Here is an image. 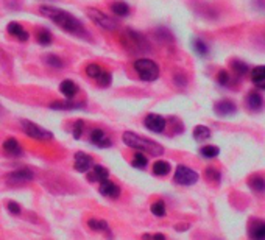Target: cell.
<instances>
[{"mask_svg": "<svg viewBox=\"0 0 265 240\" xmlns=\"http://www.w3.org/2000/svg\"><path fill=\"white\" fill-rule=\"evenodd\" d=\"M200 153H201V156H204V157H217L218 156V153H220V148L218 147H215V145H206V147H203L201 150H200Z\"/></svg>", "mask_w": 265, "mask_h": 240, "instance_id": "obj_31", "label": "cell"}, {"mask_svg": "<svg viewBox=\"0 0 265 240\" xmlns=\"http://www.w3.org/2000/svg\"><path fill=\"white\" fill-rule=\"evenodd\" d=\"M251 81L256 87L265 91V66H257L251 69Z\"/></svg>", "mask_w": 265, "mask_h": 240, "instance_id": "obj_17", "label": "cell"}, {"mask_svg": "<svg viewBox=\"0 0 265 240\" xmlns=\"http://www.w3.org/2000/svg\"><path fill=\"white\" fill-rule=\"evenodd\" d=\"M83 103H75V102H53L50 104L51 109H61V111H72V109H80L83 108Z\"/></svg>", "mask_w": 265, "mask_h": 240, "instance_id": "obj_21", "label": "cell"}, {"mask_svg": "<svg viewBox=\"0 0 265 240\" xmlns=\"http://www.w3.org/2000/svg\"><path fill=\"white\" fill-rule=\"evenodd\" d=\"M122 42L130 51H132V53H137V51L141 53V51L150 50V46L145 37L141 33L134 32V30H125L122 34Z\"/></svg>", "mask_w": 265, "mask_h": 240, "instance_id": "obj_3", "label": "cell"}, {"mask_svg": "<svg viewBox=\"0 0 265 240\" xmlns=\"http://www.w3.org/2000/svg\"><path fill=\"white\" fill-rule=\"evenodd\" d=\"M73 167H75V170L80 171V173H86V171H89L94 167V159L89 154H86L83 152H78V153H75Z\"/></svg>", "mask_w": 265, "mask_h": 240, "instance_id": "obj_9", "label": "cell"}, {"mask_svg": "<svg viewBox=\"0 0 265 240\" xmlns=\"http://www.w3.org/2000/svg\"><path fill=\"white\" fill-rule=\"evenodd\" d=\"M217 81H218V85H222V86H228L231 83V78H230V73H228L226 70H220L217 73Z\"/></svg>", "mask_w": 265, "mask_h": 240, "instance_id": "obj_38", "label": "cell"}, {"mask_svg": "<svg viewBox=\"0 0 265 240\" xmlns=\"http://www.w3.org/2000/svg\"><path fill=\"white\" fill-rule=\"evenodd\" d=\"M36 41H38L41 46H50L53 37H51L50 32H47V30H39V32L36 33Z\"/></svg>", "mask_w": 265, "mask_h": 240, "instance_id": "obj_27", "label": "cell"}, {"mask_svg": "<svg viewBox=\"0 0 265 240\" xmlns=\"http://www.w3.org/2000/svg\"><path fill=\"white\" fill-rule=\"evenodd\" d=\"M111 80H113L111 73L103 70V72L100 73V77L97 78V83H99V85H100L101 87H108L109 85H111Z\"/></svg>", "mask_w": 265, "mask_h": 240, "instance_id": "obj_36", "label": "cell"}, {"mask_svg": "<svg viewBox=\"0 0 265 240\" xmlns=\"http://www.w3.org/2000/svg\"><path fill=\"white\" fill-rule=\"evenodd\" d=\"M170 171V164L167 161H156L153 164V173L158 176H166Z\"/></svg>", "mask_w": 265, "mask_h": 240, "instance_id": "obj_24", "label": "cell"}, {"mask_svg": "<svg viewBox=\"0 0 265 240\" xmlns=\"http://www.w3.org/2000/svg\"><path fill=\"white\" fill-rule=\"evenodd\" d=\"M156 36H158V39H161V41H164L166 37L168 41H173V36H172V33L168 32V30L166 28V27H159L158 30H156Z\"/></svg>", "mask_w": 265, "mask_h": 240, "instance_id": "obj_37", "label": "cell"}, {"mask_svg": "<svg viewBox=\"0 0 265 240\" xmlns=\"http://www.w3.org/2000/svg\"><path fill=\"white\" fill-rule=\"evenodd\" d=\"M151 212L156 217H164L166 215V206L164 201H156V203L151 205Z\"/></svg>", "mask_w": 265, "mask_h": 240, "instance_id": "obj_35", "label": "cell"}, {"mask_svg": "<svg viewBox=\"0 0 265 240\" xmlns=\"http://www.w3.org/2000/svg\"><path fill=\"white\" fill-rule=\"evenodd\" d=\"M44 61H46L47 66L55 67V69H63V67H64L61 58H58L56 55H47L46 58H44Z\"/></svg>", "mask_w": 265, "mask_h": 240, "instance_id": "obj_32", "label": "cell"}, {"mask_svg": "<svg viewBox=\"0 0 265 240\" xmlns=\"http://www.w3.org/2000/svg\"><path fill=\"white\" fill-rule=\"evenodd\" d=\"M101 72L103 70H101V67L99 64H89V66L86 67V73L89 75L91 78H94V80H97L100 77Z\"/></svg>", "mask_w": 265, "mask_h": 240, "instance_id": "obj_34", "label": "cell"}, {"mask_svg": "<svg viewBox=\"0 0 265 240\" xmlns=\"http://www.w3.org/2000/svg\"><path fill=\"white\" fill-rule=\"evenodd\" d=\"M247 106L251 111H261L264 108V100L257 92H249L247 95Z\"/></svg>", "mask_w": 265, "mask_h": 240, "instance_id": "obj_19", "label": "cell"}, {"mask_svg": "<svg viewBox=\"0 0 265 240\" xmlns=\"http://www.w3.org/2000/svg\"><path fill=\"white\" fill-rule=\"evenodd\" d=\"M204 176H206V179L208 181H211V183H220V171L218 170H215L214 167H208L206 169V171H204Z\"/></svg>", "mask_w": 265, "mask_h": 240, "instance_id": "obj_33", "label": "cell"}, {"mask_svg": "<svg viewBox=\"0 0 265 240\" xmlns=\"http://www.w3.org/2000/svg\"><path fill=\"white\" fill-rule=\"evenodd\" d=\"M87 226H89L95 232H106L108 236H111V232H109V226H108V223L105 220L91 219L89 222H87Z\"/></svg>", "mask_w": 265, "mask_h": 240, "instance_id": "obj_22", "label": "cell"}, {"mask_svg": "<svg viewBox=\"0 0 265 240\" xmlns=\"http://www.w3.org/2000/svg\"><path fill=\"white\" fill-rule=\"evenodd\" d=\"M231 67H232V70L239 75V77H242V75H245V73L249 70V69H248V66H247L244 61H239V59H232Z\"/></svg>", "mask_w": 265, "mask_h": 240, "instance_id": "obj_28", "label": "cell"}, {"mask_svg": "<svg viewBox=\"0 0 265 240\" xmlns=\"http://www.w3.org/2000/svg\"><path fill=\"white\" fill-rule=\"evenodd\" d=\"M60 91H61V94L64 97H67V99H73V97H75L77 92H78V86L70 80H64L63 83L60 85Z\"/></svg>", "mask_w": 265, "mask_h": 240, "instance_id": "obj_20", "label": "cell"}, {"mask_svg": "<svg viewBox=\"0 0 265 240\" xmlns=\"http://www.w3.org/2000/svg\"><path fill=\"white\" fill-rule=\"evenodd\" d=\"M248 236L256 240H265V222L262 220H253L249 223Z\"/></svg>", "mask_w": 265, "mask_h": 240, "instance_id": "obj_14", "label": "cell"}, {"mask_svg": "<svg viewBox=\"0 0 265 240\" xmlns=\"http://www.w3.org/2000/svg\"><path fill=\"white\" fill-rule=\"evenodd\" d=\"M248 186L251 187L254 192H259V193L265 192V179L261 178V176H253L248 181Z\"/></svg>", "mask_w": 265, "mask_h": 240, "instance_id": "obj_26", "label": "cell"}, {"mask_svg": "<svg viewBox=\"0 0 265 240\" xmlns=\"http://www.w3.org/2000/svg\"><path fill=\"white\" fill-rule=\"evenodd\" d=\"M39 13L42 16L49 17L60 28H63L64 32H67L73 36H78V37H89V33L86 32L84 25L73 16V14H70L67 11L56 8V6H51V5H42L39 8Z\"/></svg>", "mask_w": 265, "mask_h": 240, "instance_id": "obj_1", "label": "cell"}, {"mask_svg": "<svg viewBox=\"0 0 265 240\" xmlns=\"http://www.w3.org/2000/svg\"><path fill=\"white\" fill-rule=\"evenodd\" d=\"M89 139H91V144H94L95 147H99V148H108V147L113 145V142L109 140V137H106L105 131L100 130V128L92 130Z\"/></svg>", "mask_w": 265, "mask_h": 240, "instance_id": "obj_11", "label": "cell"}, {"mask_svg": "<svg viewBox=\"0 0 265 240\" xmlns=\"http://www.w3.org/2000/svg\"><path fill=\"white\" fill-rule=\"evenodd\" d=\"M6 30H8V33L11 36H14L16 39H19L20 42H27L28 37H30V34H28L27 30L22 27L20 24H17V22H10L8 27H6Z\"/></svg>", "mask_w": 265, "mask_h": 240, "instance_id": "obj_15", "label": "cell"}, {"mask_svg": "<svg viewBox=\"0 0 265 240\" xmlns=\"http://www.w3.org/2000/svg\"><path fill=\"white\" fill-rule=\"evenodd\" d=\"M109 178V171L108 169H105L103 166H94L92 167V171L89 175H87V179L89 181H105V179Z\"/></svg>", "mask_w": 265, "mask_h": 240, "instance_id": "obj_18", "label": "cell"}, {"mask_svg": "<svg viewBox=\"0 0 265 240\" xmlns=\"http://www.w3.org/2000/svg\"><path fill=\"white\" fill-rule=\"evenodd\" d=\"M132 166H134L136 169H144L147 164H149V159H147V156L144 154V152L142 153H136L134 154V157H132Z\"/></svg>", "mask_w": 265, "mask_h": 240, "instance_id": "obj_29", "label": "cell"}, {"mask_svg": "<svg viewBox=\"0 0 265 240\" xmlns=\"http://www.w3.org/2000/svg\"><path fill=\"white\" fill-rule=\"evenodd\" d=\"M209 137H211V130L208 128V126H204V125L195 126V130H194V139L195 140L201 142V140H208Z\"/></svg>", "mask_w": 265, "mask_h": 240, "instance_id": "obj_23", "label": "cell"}, {"mask_svg": "<svg viewBox=\"0 0 265 240\" xmlns=\"http://www.w3.org/2000/svg\"><path fill=\"white\" fill-rule=\"evenodd\" d=\"M3 150L10 156H14V157L22 156V147L19 145V142L14 137H8V139L3 140Z\"/></svg>", "mask_w": 265, "mask_h": 240, "instance_id": "obj_16", "label": "cell"}, {"mask_svg": "<svg viewBox=\"0 0 265 240\" xmlns=\"http://www.w3.org/2000/svg\"><path fill=\"white\" fill-rule=\"evenodd\" d=\"M6 178H8L10 184H24V183H28V181H33L34 173L30 169H19V170L11 171V173Z\"/></svg>", "mask_w": 265, "mask_h": 240, "instance_id": "obj_8", "label": "cell"}, {"mask_svg": "<svg viewBox=\"0 0 265 240\" xmlns=\"http://www.w3.org/2000/svg\"><path fill=\"white\" fill-rule=\"evenodd\" d=\"M144 123H145L147 128H149L150 131H153V133H164L166 125H167L164 117H161L158 114H149L145 117Z\"/></svg>", "mask_w": 265, "mask_h": 240, "instance_id": "obj_10", "label": "cell"}, {"mask_svg": "<svg viewBox=\"0 0 265 240\" xmlns=\"http://www.w3.org/2000/svg\"><path fill=\"white\" fill-rule=\"evenodd\" d=\"M100 193L108 198H117L120 195V187L116 183L109 181V179H105V181H101L100 184Z\"/></svg>", "mask_w": 265, "mask_h": 240, "instance_id": "obj_13", "label": "cell"}, {"mask_svg": "<svg viewBox=\"0 0 265 240\" xmlns=\"http://www.w3.org/2000/svg\"><path fill=\"white\" fill-rule=\"evenodd\" d=\"M6 209H8V211L11 214H14V215L20 214V206L16 203V201H8V203H6Z\"/></svg>", "mask_w": 265, "mask_h": 240, "instance_id": "obj_40", "label": "cell"}, {"mask_svg": "<svg viewBox=\"0 0 265 240\" xmlns=\"http://www.w3.org/2000/svg\"><path fill=\"white\" fill-rule=\"evenodd\" d=\"M20 126H22V131H24L28 137L36 139V140H41V142H46V140H51L53 139V134L50 131H47L46 128H42L38 123L30 122V120H20Z\"/></svg>", "mask_w": 265, "mask_h": 240, "instance_id": "obj_5", "label": "cell"}, {"mask_svg": "<svg viewBox=\"0 0 265 240\" xmlns=\"http://www.w3.org/2000/svg\"><path fill=\"white\" fill-rule=\"evenodd\" d=\"M111 11L116 14V16L123 17V16H127V14L130 13V6L125 2H114L111 5Z\"/></svg>", "mask_w": 265, "mask_h": 240, "instance_id": "obj_25", "label": "cell"}, {"mask_svg": "<svg viewBox=\"0 0 265 240\" xmlns=\"http://www.w3.org/2000/svg\"><path fill=\"white\" fill-rule=\"evenodd\" d=\"M134 70L144 81H154L159 77L158 64L149 58H141L134 63Z\"/></svg>", "mask_w": 265, "mask_h": 240, "instance_id": "obj_4", "label": "cell"}, {"mask_svg": "<svg viewBox=\"0 0 265 240\" xmlns=\"http://www.w3.org/2000/svg\"><path fill=\"white\" fill-rule=\"evenodd\" d=\"M83 130H84V122H83V120H77L75 125H73V137H75V139L82 137Z\"/></svg>", "mask_w": 265, "mask_h": 240, "instance_id": "obj_39", "label": "cell"}, {"mask_svg": "<svg viewBox=\"0 0 265 240\" xmlns=\"http://www.w3.org/2000/svg\"><path fill=\"white\" fill-rule=\"evenodd\" d=\"M87 16H89L91 20L95 22V24H97L99 27L108 30V32H114V30L117 28V25H119L113 17H109L108 14L101 13L100 10H95V8L87 10Z\"/></svg>", "mask_w": 265, "mask_h": 240, "instance_id": "obj_6", "label": "cell"}, {"mask_svg": "<svg viewBox=\"0 0 265 240\" xmlns=\"http://www.w3.org/2000/svg\"><path fill=\"white\" fill-rule=\"evenodd\" d=\"M198 181V173L186 166H178L175 171V183L180 186H192Z\"/></svg>", "mask_w": 265, "mask_h": 240, "instance_id": "obj_7", "label": "cell"}, {"mask_svg": "<svg viewBox=\"0 0 265 240\" xmlns=\"http://www.w3.org/2000/svg\"><path fill=\"white\" fill-rule=\"evenodd\" d=\"M214 111L220 117H226V116H232L237 111V106L231 102V100H220L218 103H215Z\"/></svg>", "mask_w": 265, "mask_h": 240, "instance_id": "obj_12", "label": "cell"}, {"mask_svg": "<svg viewBox=\"0 0 265 240\" xmlns=\"http://www.w3.org/2000/svg\"><path fill=\"white\" fill-rule=\"evenodd\" d=\"M125 145L130 147V148H134L137 152H144V153H149V154H153V156H161L164 154V147L156 144V142H153L150 139H147L144 136H139L136 133H131V131H127L123 133L122 136Z\"/></svg>", "mask_w": 265, "mask_h": 240, "instance_id": "obj_2", "label": "cell"}, {"mask_svg": "<svg viewBox=\"0 0 265 240\" xmlns=\"http://www.w3.org/2000/svg\"><path fill=\"white\" fill-rule=\"evenodd\" d=\"M194 50L200 56H208V53H209L208 46H206V42L201 39H194Z\"/></svg>", "mask_w": 265, "mask_h": 240, "instance_id": "obj_30", "label": "cell"}, {"mask_svg": "<svg viewBox=\"0 0 265 240\" xmlns=\"http://www.w3.org/2000/svg\"><path fill=\"white\" fill-rule=\"evenodd\" d=\"M175 81H176V83H178L180 86H186V83H187V80L184 78L182 75H176V77H175Z\"/></svg>", "mask_w": 265, "mask_h": 240, "instance_id": "obj_41", "label": "cell"}]
</instances>
